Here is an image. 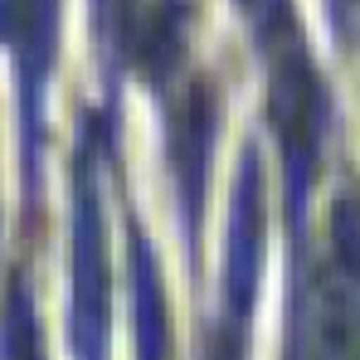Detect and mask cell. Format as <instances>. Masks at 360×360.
Masks as SVG:
<instances>
[{
	"mask_svg": "<svg viewBox=\"0 0 360 360\" xmlns=\"http://www.w3.org/2000/svg\"><path fill=\"white\" fill-rule=\"evenodd\" d=\"M103 127L88 122L73 151L68 214V351L73 360H108V224H103Z\"/></svg>",
	"mask_w": 360,
	"mask_h": 360,
	"instance_id": "cell-1",
	"label": "cell"
},
{
	"mask_svg": "<svg viewBox=\"0 0 360 360\" xmlns=\"http://www.w3.org/2000/svg\"><path fill=\"white\" fill-rule=\"evenodd\" d=\"M307 360H360V185H341L326 214V253L311 278Z\"/></svg>",
	"mask_w": 360,
	"mask_h": 360,
	"instance_id": "cell-2",
	"label": "cell"
},
{
	"mask_svg": "<svg viewBox=\"0 0 360 360\" xmlns=\"http://www.w3.org/2000/svg\"><path fill=\"white\" fill-rule=\"evenodd\" d=\"M273 131L283 151V190H288V219L302 224V205L311 195L316 161H321V131H326V88L311 68V54L297 44L273 54Z\"/></svg>",
	"mask_w": 360,
	"mask_h": 360,
	"instance_id": "cell-3",
	"label": "cell"
},
{
	"mask_svg": "<svg viewBox=\"0 0 360 360\" xmlns=\"http://www.w3.org/2000/svg\"><path fill=\"white\" fill-rule=\"evenodd\" d=\"M0 49L15 63L20 93V141H25V180H39L44 151V93L59 54V0H0Z\"/></svg>",
	"mask_w": 360,
	"mask_h": 360,
	"instance_id": "cell-4",
	"label": "cell"
},
{
	"mask_svg": "<svg viewBox=\"0 0 360 360\" xmlns=\"http://www.w3.org/2000/svg\"><path fill=\"white\" fill-rule=\"evenodd\" d=\"M210 156H214V93L205 83H190L171 112V166L180 185V219L190 248L200 239L205 219V185H210Z\"/></svg>",
	"mask_w": 360,
	"mask_h": 360,
	"instance_id": "cell-5",
	"label": "cell"
},
{
	"mask_svg": "<svg viewBox=\"0 0 360 360\" xmlns=\"http://www.w3.org/2000/svg\"><path fill=\"white\" fill-rule=\"evenodd\" d=\"M127 268H131V351L136 360H171V302L156 248L141 234V224L127 229Z\"/></svg>",
	"mask_w": 360,
	"mask_h": 360,
	"instance_id": "cell-6",
	"label": "cell"
},
{
	"mask_svg": "<svg viewBox=\"0 0 360 360\" xmlns=\"http://www.w3.org/2000/svg\"><path fill=\"white\" fill-rule=\"evenodd\" d=\"M185 25H190V5H185V0H151V5H141L136 30H131L127 63H131L151 88H161V83L176 73L180 54H185Z\"/></svg>",
	"mask_w": 360,
	"mask_h": 360,
	"instance_id": "cell-7",
	"label": "cell"
},
{
	"mask_svg": "<svg viewBox=\"0 0 360 360\" xmlns=\"http://www.w3.org/2000/svg\"><path fill=\"white\" fill-rule=\"evenodd\" d=\"M0 360H49L44 356L39 311H34L25 273H10V283H5V302H0Z\"/></svg>",
	"mask_w": 360,
	"mask_h": 360,
	"instance_id": "cell-8",
	"label": "cell"
},
{
	"mask_svg": "<svg viewBox=\"0 0 360 360\" xmlns=\"http://www.w3.org/2000/svg\"><path fill=\"white\" fill-rule=\"evenodd\" d=\"M253 307H258V278H224V316L205 360H248Z\"/></svg>",
	"mask_w": 360,
	"mask_h": 360,
	"instance_id": "cell-9",
	"label": "cell"
},
{
	"mask_svg": "<svg viewBox=\"0 0 360 360\" xmlns=\"http://www.w3.org/2000/svg\"><path fill=\"white\" fill-rule=\"evenodd\" d=\"M248 25H253V39L258 49L273 59L278 49L297 44V30H292V0H239Z\"/></svg>",
	"mask_w": 360,
	"mask_h": 360,
	"instance_id": "cell-10",
	"label": "cell"
},
{
	"mask_svg": "<svg viewBox=\"0 0 360 360\" xmlns=\"http://www.w3.org/2000/svg\"><path fill=\"white\" fill-rule=\"evenodd\" d=\"M136 15H141V0H93V25H98V44L108 59H127Z\"/></svg>",
	"mask_w": 360,
	"mask_h": 360,
	"instance_id": "cell-11",
	"label": "cell"
}]
</instances>
